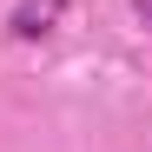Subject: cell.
Wrapping results in <instances>:
<instances>
[{
	"mask_svg": "<svg viewBox=\"0 0 152 152\" xmlns=\"http://www.w3.org/2000/svg\"><path fill=\"white\" fill-rule=\"evenodd\" d=\"M60 7H66V0H27V7H13V33H20V40H40V33L60 20Z\"/></svg>",
	"mask_w": 152,
	"mask_h": 152,
	"instance_id": "obj_1",
	"label": "cell"
},
{
	"mask_svg": "<svg viewBox=\"0 0 152 152\" xmlns=\"http://www.w3.org/2000/svg\"><path fill=\"white\" fill-rule=\"evenodd\" d=\"M132 7H139V13H145V27H152V0H132Z\"/></svg>",
	"mask_w": 152,
	"mask_h": 152,
	"instance_id": "obj_2",
	"label": "cell"
}]
</instances>
